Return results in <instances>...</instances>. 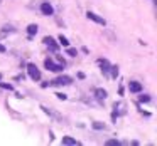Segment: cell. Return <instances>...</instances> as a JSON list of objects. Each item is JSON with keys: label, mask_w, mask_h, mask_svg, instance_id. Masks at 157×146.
<instances>
[{"label": "cell", "mask_w": 157, "mask_h": 146, "mask_svg": "<svg viewBox=\"0 0 157 146\" xmlns=\"http://www.w3.org/2000/svg\"><path fill=\"white\" fill-rule=\"evenodd\" d=\"M73 82V79L69 77V76H59V77H56L54 81H51L48 84V82H46V84H42V87H48V86H69Z\"/></svg>", "instance_id": "1"}, {"label": "cell", "mask_w": 157, "mask_h": 146, "mask_svg": "<svg viewBox=\"0 0 157 146\" xmlns=\"http://www.w3.org/2000/svg\"><path fill=\"white\" fill-rule=\"evenodd\" d=\"M66 52H68V55H71V57L78 55V49H73V47H68V49H66Z\"/></svg>", "instance_id": "13"}, {"label": "cell", "mask_w": 157, "mask_h": 146, "mask_svg": "<svg viewBox=\"0 0 157 146\" xmlns=\"http://www.w3.org/2000/svg\"><path fill=\"white\" fill-rule=\"evenodd\" d=\"M63 144H79V141H76V139L75 138H71V136H64V138H63Z\"/></svg>", "instance_id": "9"}, {"label": "cell", "mask_w": 157, "mask_h": 146, "mask_svg": "<svg viewBox=\"0 0 157 146\" xmlns=\"http://www.w3.org/2000/svg\"><path fill=\"white\" fill-rule=\"evenodd\" d=\"M112 77L113 79H117V76H118V66H112Z\"/></svg>", "instance_id": "14"}, {"label": "cell", "mask_w": 157, "mask_h": 146, "mask_svg": "<svg viewBox=\"0 0 157 146\" xmlns=\"http://www.w3.org/2000/svg\"><path fill=\"white\" fill-rule=\"evenodd\" d=\"M56 96H58V99H61V101H66V99H68V96H66L64 92H58Z\"/></svg>", "instance_id": "17"}, {"label": "cell", "mask_w": 157, "mask_h": 146, "mask_svg": "<svg viewBox=\"0 0 157 146\" xmlns=\"http://www.w3.org/2000/svg\"><path fill=\"white\" fill-rule=\"evenodd\" d=\"M0 89H7V91H12L14 86L12 84H5V82H0Z\"/></svg>", "instance_id": "16"}, {"label": "cell", "mask_w": 157, "mask_h": 146, "mask_svg": "<svg viewBox=\"0 0 157 146\" xmlns=\"http://www.w3.org/2000/svg\"><path fill=\"white\" fill-rule=\"evenodd\" d=\"M140 101H142V102H149L150 98H149V96H142V98H140Z\"/></svg>", "instance_id": "19"}, {"label": "cell", "mask_w": 157, "mask_h": 146, "mask_svg": "<svg viewBox=\"0 0 157 146\" xmlns=\"http://www.w3.org/2000/svg\"><path fill=\"white\" fill-rule=\"evenodd\" d=\"M0 52H2V54H4V52H7V49H5V45H2V44H0Z\"/></svg>", "instance_id": "20"}, {"label": "cell", "mask_w": 157, "mask_h": 146, "mask_svg": "<svg viewBox=\"0 0 157 146\" xmlns=\"http://www.w3.org/2000/svg\"><path fill=\"white\" fill-rule=\"evenodd\" d=\"M98 64H100V67H101V71L105 72V74H108V71H110V67H112V64H110L106 59H98Z\"/></svg>", "instance_id": "8"}, {"label": "cell", "mask_w": 157, "mask_h": 146, "mask_svg": "<svg viewBox=\"0 0 157 146\" xmlns=\"http://www.w3.org/2000/svg\"><path fill=\"white\" fill-rule=\"evenodd\" d=\"M86 17H88V20H93L95 24H100V25H106V20L103 17H100L98 14H95V12H86Z\"/></svg>", "instance_id": "4"}, {"label": "cell", "mask_w": 157, "mask_h": 146, "mask_svg": "<svg viewBox=\"0 0 157 146\" xmlns=\"http://www.w3.org/2000/svg\"><path fill=\"white\" fill-rule=\"evenodd\" d=\"M106 144H108V146H118L120 143L117 141V139H110V141H106Z\"/></svg>", "instance_id": "18"}, {"label": "cell", "mask_w": 157, "mask_h": 146, "mask_svg": "<svg viewBox=\"0 0 157 146\" xmlns=\"http://www.w3.org/2000/svg\"><path fill=\"white\" fill-rule=\"evenodd\" d=\"M58 41H59V45H63V47H69V41H68V39H66L63 34L58 37Z\"/></svg>", "instance_id": "11"}, {"label": "cell", "mask_w": 157, "mask_h": 146, "mask_svg": "<svg viewBox=\"0 0 157 146\" xmlns=\"http://www.w3.org/2000/svg\"><path fill=\"white\" fill-rule=\"evenodd\" d=\"M0 79H2V74H0Z\"/></svg>", "instance_id": "21"}, {"label": "cell", "mask_w": 157, "mask_h": 146, "mask_svg": "<svg viewBox=\"0 0 157 146\" xmlns=\"http://www.w3.org/2000/svg\"><path fill=\"white\" fill-rule=\"evenodd\" d=\"M27 72H29V77H31L32 81H39V79H41V71H39L37 66L32 64V62L27 64Z\"/></svg>", "instance_id": "2"}, {"label": "cell", "mask_w": 157, "mask_h": 146, "mask_svg": "<svg viewBox=\"0 0 157 146\" xmlns=\"http://www.w3.org/2000/svg\"><path fill=\"white\" fill-rule=\"evenodd\" d=\"M37 30H39V27L36 24H31V25H27V34H29V37H32V35H36L37 34Z\"/></svg>", "instance_id": "10"}, {"label": "cell", "mask_w": 157, "mask_h": 146, "mask_svg": "<svg viewBox=\"0 0 157 146\" xmlns=\"http://www.w3.org/2000/svg\"><path fill=\"white\" fill-rule=\"evenodd\" d=\"M93 128H95V129H105L106 126L103 124V123H100V121H95V123H93Z\"/></svg>", "instance_id": "15"}, {"label": "cell", "mask_w": 157, "mask_h": 146, "mask_svg": "<svg viewBox=\"0 0 157 146\" xmlns=\"http://www.w3.org/2000/svg\"><path fill=\"white\" fill-rule=\"evenodd\" d=\"M128 89H130V92H140L142 91V84L137 82V81H130L128 82Z\"/></svg>", "instance_id": "7"}, {"label": "cell", "mask_w": 157, "mask_h": 146, "mask_svg": "<svg viewBox=\"0 0 157 146\" xmlns=\"http://www.w3.org/2000/svg\"><path fill=\"white\" fill-rule=\"evenodd\" d=\"M95 96H96L98 99H106V91H105V89H96V91H95Z\"/></svg>", "instance_id": "12"}, {"label": "cell", "mask_w": 157, "mask_h": 146, "mask_svg": "<svg viewBox=\"0 0 157 146\" xmlns=\"http://www.w3.org/2000/svg\"><path fill=\"white\" fill-rule=\"evenodd\" d=\"M42 42H44V44L48 45V47L51 49L52 52H56V51L59 49V44H56V42H54V39H52L51 35H46V37L42 39Z\"/></svg>", "instance_id": "5"}, {"label": "cell", "mask_w": 157, "mask_h": 146, "mask_svg": "<svg viewBox=\"0 0 157 146\" xmlns=\"http://www.w3.org/2000/svg\"><path fill=\"white\" fill-rule=\"evenodd\" d=\"M41 12L44 15H52L54 14V9H52V5L49 4V2H44V4L41 5Z\"/></svg>", "instance_id": "6"}, {"label": "cell", "mask_w": 157, "mask_h": 146, "mask_svg": "<svg viewBox=\"0 0 157 146\" xmlns=\"http://www.w3.org/2000/svg\"><path fill=\"white\" fill-rule=\"evenodd\" d=\"M44 66H46V69H48V71H51V72H61L63 67H64L63 64H56V62L52 61L51 57L44 61Z\"/></svg>", "instance_id": "3"}]
</instances>
